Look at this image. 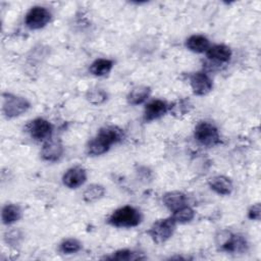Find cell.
<instances>
[{"label": "cell", "instance_id": "10", "mask_svg": "<svg viewBox=\"0 0 261 261\" xmlns=\"http://www.w3.org/2000/svg\"><path fill=\"white\" fill-rule=\"evenodd\" d=\"M167 105L162 100H153L149 102L144 109V119L145 121H152L164 115L167 112Z\"/></svg>", "mask_w": 261, "mask_h": 261}, {"label": "cell", "instance_id": "16", "mask_svg": "<svg viewBox=\"0 0 261 261\" xmlns=\"http://www.w3.org/2000/svg\"><path fill=\"white\" fill-rule=\"evenodd\" d=\"M113 67V61L106 58L96 59L90 65V72L96 76H104L110 72Z\"/></svg>", "mask_w": 261, "mask_h": 261}, {"label": "cell", "instance_id": "1", "mask_svg": "<svg viewBox=\"0 0 261 261\" xmlns=\"http://www.w3.org/2000/svg\"><path fill=\"white\" fill-rule=\"evenodd\" d=\"M122 139V132L114 126L101 128L98 135L89 142L87 153L91 156H99L106 153L110 146Z\"/></svg>", "mask_w": 261, "mask_h": 261}, {"label": "cell", "instance_id": "8", "mask_svg": "<svg viewBox=\"0 0 261 261\" xmlns=\"http://www.w3.org/2000/svg\"><path fill=\"white\" fill-rule=\"evenodd\" d=\"M190 84L194 94L203 96L208 94L213 87L211 79L205 72H195L190 76Z\"/></svg>", "mask_w": 261, "mask_h": 261}, {"label": "cell", "instance_id": "3", "mask_svg": "<svg viewBox=\"0 0 261 261\" xmlns=\"http://www.w3.org/2000/svg\"><path fill=\"white\" fill-rule=\"evenodd\" d=\"M30 108V102L23 98L12 94H4L2 101V111L8 118L21 115Z\"/></svg>", "mask_w": 261, "mask_h": 261}, {"label": "cell", "instance_id": "20", "mask_svg": "<svg viewBox=\"0 0 261 261\" xmlns=\"http://www.w3.org/2000/svg\"><path fill=\"white\" fill-rule=\"evenodd\" d=\"M194 215H195L194 210L191 207L185 205L181 208H179L173 212L172 218L175 220V222L187 223V222H190L194 218Z\"/></svg>", "mask_w": 261, "mask_h": 261}, {"label": "cell", "instance_id": "15", "mask_svg": "<svg viewBox=\"0 0 261 261\" xmlns=\"http://www.w3.org/2000/svg\"><path fill=\"white\" fill-rule=\"evenodd\" d=\"M186 46L189 50L193 52L202 53L208 50V48L210 47V43L209 40L202 35H193L187 39Z\"/></svg>", "mask_w": 261, "mask_h": 261}, {"label": "cell", "instance_id": "4", "mask_svg": "<svg viewBox=\"0 0 261 261\" xmlns=\"http://www.w3.org/2000/svg\"><path fill=\"white\" fill-rule=\"evenodd\" d=\"M195 139L202 145L213 147L220 141L218 129L210 122L201 121L195 127Z\"/></svg>", "mask_w": 261, "mask_h": 261}, {"label": "cell", "instance_id": "22", "mask_svg": "<svg viewBox=\"0 0 261 261\" xmlns=\"http://www.w3.org/2000/svg\"><path fill=\"white\" fill-rule=\"evenodd\" d=\"M87 99L94 105L102 104L107 99V94L101 89H93L87 94Z\"/></svg>", "mask_w": 261, "mask_h": 261}, {"label": "cell", "instance_id": "23", "mask_svg": "<svg viewBox=\"0 0 261 261\" xmlns=\"http://www.w3.org/2000/svg\"><path fill=\"white\" fill-rule=\"evenodd\" d=\"M142 257H140V255L136 252H133L130 250H120L115 252L112 256L107 257V259H111V260H137V259H141Z\"/></svg>", "mask_w": 261, "mask_h": 261}, {"label": "cell", "instance_id": "18", "mask_svg": "<svg viewBox=\"0 0 261 261\" xmlns=\"http://www.w3.org/2000/svg\"><path fill=\"white\" fill-rule=\"evenodd\" d=\"M21 217V209L18 205L7 204L2 209V222L4 224H11L16 222Z\"/></svg>", "mask_w": 261, "mask_h": 261}, {"label": "cell", "instance_id": "21", "mask_svg": "<svg viewBox=\"0 0 261 261\" xmlns=\"http://www.w3.org/2000/svg\"><path fill=\"white\" fill-rule=\"evenodd\" d=\"M82 245L75 239H67L60 245V251L64 254H73L81 250Z\"/></svg>", "mask_w": 261, "mask_h": 261}, {"label": "cell", "instance_id": "13", "mask_svg": "<svg viewBox=\"0 0 261 261\" xmlns=\"http://www.w3.org/2000/svg\"><path fill=\"white\" fill-rule=\"evenodd\" d=\"M207 57L211 60H215L218 62H227L231 57V50L229 47L218 44L208 48L206 51Z\"/></svg>", "mask_w": 261, "mask_h": 261}, {"label": "cell", "instance_id": "24", "mask_svg": "<svg viewBox=\"0 0 261 261\" xmlns=\"http://www.w3.org/2000/svg\"><path fill=\"white\" fill-rule=\"evenodd\" d=\"M260 214H261V207L259 203H256L253 205L248 212V216L252 220H260Z\"/></svg>", "mask_w": 261, "mask_h": 261}, {"label": "cell", "instance_id": "2", "mask_svg": "<svg viewBox=\"0 0 261 261\" xmlns=\"http://www.w3.org/2000/svg\"><path fill=\"white\" fill-rule=\"evenodd\" d=\"M142 215L133 206H123L116 209L109 217L108 222L116 227H134L140 224Z\"/></svg>", "mask_w": 261, "mask_h": 261}, {"label": "cell", "instance_id": "17", "mask_svg": "<svg viewBox=\"0 0 261 261\" xmlns=\"http://www.w3.org/2000/svg\"><path fill=\"white\" fill-rule=\"evenodd\" d=\"M150 92L151 90L147 86H137L128 93L127 102L132 105H139L149 97Z\"/></svg>", "mask_w": 261, "mask_h": 261}, {"label": "cell", "instance_id": "11", "mask_svg": "<svg viewBox=\"0 0 261 261\" xmlns=\"http://www.w3.org/2000/svg\"><path fill=\"white\" fill-rule=\"evenodd\" d=\"M63 153V147L59 141L48 140L43 145L41 156L47 161H57Z\"/></svg>", "mask_w": 261, "mask_h": 261}, {"label": "cell", "instance_id": "25", "mask_svg": "<svg viewBox=\"0 0 261 261\" xmlns=\"http://www.w3.org/2000/svg\"><path fill=\"white\" fill-rule=\"evenodd\" d=\"M21 234L19 232V230H10L9 232H7L5 234V240L7 243H10V244H17L19 239H20Z\"/></svg>", "mask_w": 261, "mask_h": 261}, {"label": "cell", "instance_id": "9", "mask_svg": "<svg viewBox=\"0 0 261 261\" xmlns=\"http://www.w3.org/2000/svg\"><path fill=\"white\" fill-rule=\"evenodd\" d=\"M87 179V173L82 167L69 168L62 176L64 186L69 189H76L84 185Z\"/></svg>", "mask_w": 261, "mask_h": 261}, {"label": "cell", "instance_id": "6", "mask_svg": "<svg viewBox=\"0 0 261 261\" xmlns=\"http://www.w3.org/2000/svg\"><path fill=\"white\" fill-rule=\"evenodd\" d=\"M51 18L50 11L43 6L32 7L24 17L25 25L31 30H39L44 28Z\"/></svg>", "mask_w": 261, "mask_h": 261}, {"label": "cell", "instance_id": "7", "mask_svg": "<svg viewBox=\"0 0 261 261\" xmlns=\"http://www.w3.org/2000/svg\"><path fill=\"white\" fill-rule=\"evenodd\" d=\"M28 132L31 137L38 142L48 141L52 135V125L48 120L39 117L30 122Z\"/></svg>", "mask_w": 261, "mask_h": 261}, {"label": "cell", "instance_id": "19", "mask_svg": "<svg viewBox=\"0 0 261 261\" xmlns=\"http://www.w3.org/2000/svg\"><path fill=\"white\" fill-rule=\"evenodd\" d=\"M105 194V189L103 186L101 185H97V184H93L90 185L83 194V198L84 201L87 203H91V202H95L99 199H101Z\"/></svg>", "mask_w": 261, "mask_h": 261}, {"label": "cell", "instance_id": "12", "mask_svg": "<svg viewBox=\"0 0 261 261\" xmlns=\"http://www.w3.org/2000/svg\"><path fill=\"white\" fill-rule=\"evenodd\" d=\"M209 187L218 195H229L233 186L231 180L224 175H215L209 179Z\"/></svg>", "mask_w": 261, "mask_h": 261}, {"label": "cell", "instance_id": "14", "mask_svg": "<svg viewBox=\"0 0 261 261\" xmlns=\"http://www.w3.org/2000/svg\"><path fill=\"white\" fill-rule=\"evenodd\" d=\"M163 204L171 211H175L186 205V196L179 192L166 193L162 198Z\"/></svg>", "mask_w": 261, "mask_h": 261}, {"label": "cell", "instance_id": "5", "mask_svg": "<svg viewBox=\"0 0 261 261\" xmlns=\"http://www.w3.org/2000/svg\"><path fill=\"white\" fill-rule=\"evenodd\" d=\"M175 220L172 217L160 219L153 223L149 229V234L156 243H163L167 241L173 233L175 228Z\"/></svg>", "mask_w": 261, "mask_h": 261}]
</instances>
